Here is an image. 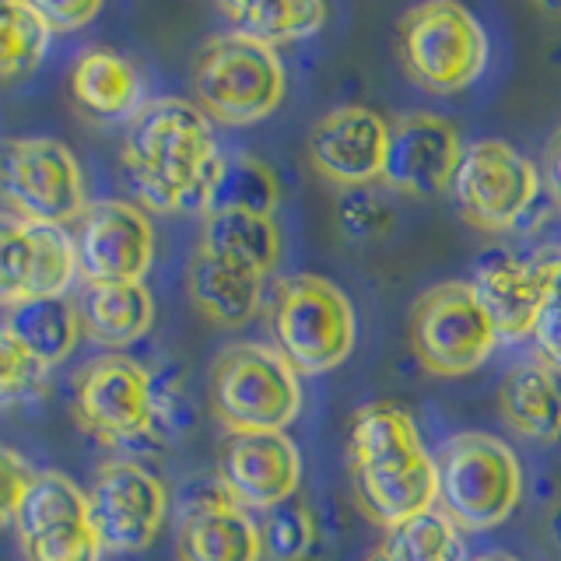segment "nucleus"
<instances>
[{"label":"nucleus","instance_id":"f257e3e1","mask_svg":"<svg viewBox=\"0 0 561 561\" xmlns=\"http://www.w3.org/2000/svg\"><path fill=\"white\" fill-rule=\"evenodd\" d=\"M221 151L210 119L197 102L154 99L127 123L123 169L148 210L204 215L207 193L221 169Z\"/></svg>","mask_w":561,"mask_h":561},{"label":"nucleus","instance_id":"f03ea898","mask_svg":"<svg viewBox=\"0 0 561 561\" xmlns=\"http://www.w3.org/2000/svg\"><path fill=\"white\" fill-rule=\"evenodd\" d=\"M347 470L362 513L393 530L438 502L435 453H428L414 414L397 400H373L351 414Z\"/></svg>","mask_w":561,"mask_h":561},{"label":"nucleus","instance_id":"7ed1b4c3","mask_svg":"<svg viewBox=\"0 0 561 561\" xmlns=\"http://www.w3.org/2000/svg\"><path fill=\"white\" fill-rule=\"evenodd\" d=\"M438 505L467 534L502 526L523 499V467L505 438L456 432L435 449Z\"/></svg>","mask_w":561,"mask_h":561},{"label":"nucleus","instance_id":"20e7f679","mask_svg":"<svg viewBox=\"0 0 561 561\" xmlns=\"http://www.w3.org/2000/svg\"><path fill=\"white\" fill-rule=\"evenodd\" d=\"M397 53L417 88L432 95H453L484 75L491 43L484 25L463 4L425 0L400 14Z\"/></svg>","mask_w":561,"mask_h":561},{"label":"nucleus","instance_id":"39448f33","mask_svg":"<svg viewBox=\"0 0 561 561\" xmlns=\"http://www.w3.org/2000/svg\"><path fill=\"white\" fill-rule=\"evenodd\" d=\"M210 411L228 432H285L302 411L291 362L267 344H232L210 365Z\"/></svg>","mask_w":561,"mask_h":561},{"label":"nucleus","instance_id":"423d86ee","mask_svg":"<svg viewBox=\"0 0 561 561\" xmlns=\"http://www.w3.org/2000/svg\"><path fill=\"white\" fill-rule=\"evenodd\" d=\"M271 330L277 351L295 373L323 376L351 358L358 320L344 288L320 274H295L277 285Z\"/></svg>","mask_w":561,"mask_h":561},{"label":"nucleus","instance_id":"0eeeda50","mask_svg":"<svg viewBox=\"0 0 561 561\" xmlns=\"http://www.w3.org/2000/svg\"><path fill=\"white\" fill-rule=\"evenodd\" d=\"M285 64L277 49L239 32L215 35L193 64V92L197 105L228 127H250L267 119L285 102Z\"/></svg>","mask_w":561,"mask_h":561},{"label":"nucleus","instance_id":"6e6552de","mask_svg":"<svg viewBox=\"0 0 561 561\" xmlns=\"http://www.w3.org/2000/svg\"><path fill=\"white\" fill-rule=\"evenodd\" d=\"M411 347L432 376H470L499 347V330L470 280H443L411 306Z\"/></svg>","mask_w":561,"mask_h":561},{"label":"nucleus","instance_id":"1a4fd4ad","mask_svg":"<svg viewBox=\"0 0 561 561\" xmlns=\"http://www.w3.org/2000/svg\"><path fill=\"white\" fill-rule=\"evenodd\" d=\"M0 201L18 221L78 225L88 210L75 151L53 137H11L0 145Z\"/></svg>","mask_w":561,"mask_h":561},{"label":"nucleus","instance_id":"9d476101","mask_svg":"<svg viewBox=\"0 0 561 561\" xmlns=\"http://www.w3.org/2000/svg\"><path fill=\"white\" fill-rule=\"evenodd\" d=\"M75 414L88 435L110 446H134L158 432L154 376L130 355H99L75 379Z\"/></svg>","mask_w":561,"mask_h":561},{"label":"nucleus","instance_id":"9b49d317","mask_svg":"<svg viewBox=\"0 0 561 561\" xmlns=\"http://www.w3.org/2000/svg\"><path fill=\"white\" fill-rule=\"evenodd\" d=\"M453 197L460 215L481 232H508L526 221L540 197V172L526 154L499 137L473 140L456 169Z\"/></svg>","mask_w":561,"mask_h":561},{"label":"nucleus","instance_id":"f8f14e48","mask_svg":"<svg viewBox=\"0 0 561 561\" xmlns=\"http://www.w3.org/2000/svg\"><path fill=\"white\" fill-rule=\"evenodd\" d=\"M88 513L105 551L137 554L154 543L169 516V491L137 460H110L88 488Z\"/></svg>","mask_w":561,"mask_h":561},{"label":"nucleus","instance_id":"ddd939ff","mask_svg":"<svg viewBox=\"0 0 561 561\" xmlns=\"http://www.w3.org/2000/svg\"><path fill=\"white\" fill-rule=\"evenodd\" d=\"M14 526L25 561H102L105 554L88 495L60 470L35 473Z\"/></svg>","mask_w":561,"mask_h":561},{"label":"nucleus","instance_id":"4468645a","mask_svg":"<svg viewBox=\"0 0 561 561\" xmlns=\"http://www.w3.org/2000/svg\"><path fill=\"white\" fill-rule=\"evenodd\" d=\"M78 263L84 285H130L145 280L154 263V225L130 201L88 204L78 221Z\"/></svg>","mask_w":561,"mask_h":561},{"label":"nucleus","instance_id":"2eb2a0df","mask_svg":"<svg viewBox=\"0 0 561 561\" xmlns=\"http://www.w3.org/2000/svg\"><path fill=\"white\" fill-rule=\"evenodd\" d=\"M463 137L435 113H408L390 123L382 183L414 201H435L453 193L463 158Z\"/></svg>","mask_w":561,"mask_h":561},{"label":"nucleus","instance_id":"dca6fc26","mask_svg":"<svg viewBox=\"0 0 561 561\" xmlns=\"http://www.w3.org/2000/svg\"><path fill=\"white\" fill-rule=\"evenodd\" d=\"M218 481L242 508L271 513L295 499L302 481V453L288 432H228Z\"/></svg>","mask_w":561,"mask_h":561},{"label":"nucleus","instance_id":"f3484780","mask_svg":"<svg viewBox=\"0 0 561 561\" xmlns=\"http://www.w3.org/2000/svg\"><path fill=\"white\" fill-rule=\"evenodd\" d=\"M175 561H263L260 523L221 481L190 488L180 502Z\"/></svg>","mask_w":561,"mask_h":561},{"label":"nucleus","instance_id":"a211bd4d","mask_svg":"<svg viewBox=\"0 0 561 561\" xmlns=\"http://www.w3.org/2000/svg\"><path fill=\"white\" fill-rule=\"evenodd\" d=\"M390 123L368 105H337L309 134V162L323 180L362 190L382 180Z\"/></svg>","mask_w":561,"mask_h":561},{"label":"nucleus","instance_id":"6ab92c4d","mask_svg":"<svg viewBox=\"0 0 561 561\" xmlns=\"http://www.w3.org/2000/svg\"><path fill=\"white\" fill-rule=\"evenodd\" d=\"M70 95L78 110L102 123L134 119L148 105V81L134 60L110 46H88L70 67Z\"/></svg>","mask_w":561,"mask_h":561},{"label":"nucleus","instance_id":"aec40b11","mask_svg":"<svg viewBox=\"0 0 561 561\" xmlns=\"http://www.w3.org/2000/svg\"><path fill=\"white\" fill-rule=\"evenodd\" d=\"M470 285L478 288L481 302L488 306L499 337H505V341L530 337L537 316H540L543 302H548V291H543L540 277L534 274L530 260L488 256L478 263Z\"/></svg>","mask_w":561,"mask_h":561},{"label":"nucleus","instance_id":"412c9836","mask_svg":"<svg viewBox=\"0 0 561 561\" xmlns=\"http://www.w3.org/2000/svg\"><path fill=\"white\" fill-rule=\"evenodd\" d=\"M263 280L267 277L250 274L236 267V263H225L218 256L197 250L190 260L186 288H190L193 306L201 309V316H207L210 323H218L225 330H239L260 312Z\"/></svg>","mask_w":561,"mask_h":561},{"label":"nucleus","instance_id":"4be33fe9","mask_svg":"<svg viewBox=\"0 0 561 561\" xmlns=\"http://www.w3.org/2000/svg\"><path fill=\"white\" fill-rule=\"evenodd\" d=\"M84 337L102 347H127L154 327V298L145 280L130 285H84L78 302Z\"/></svg>","mask_w":561,"mask_h":561},{"label":"nucleus","instance_id":"5701e85b","mask_svg":"<svg viewBox=\"0 0 561 561\" xmlns=\"http://www.w3.org/2000/svg\"><path fill=\"white\" fill-rule=\"evenodd\" d=\"M499 411L508 428L537 443L561 438V373L551 365L523 362L502 379Z\"/></svg>","mask_w":561,"mask_h":561},{"label":"nucleus","instance_id":"b1692460","mask_svg":"<svg viewBox=\"0 0 561 561\" xmlns=\"http://www.w3.org/2000/svg\"><path fill=\"white\" fill-rule=\"evenodd\" d=\"M0 327L46 368H57L75 355V347L84 333L81 312L67 295L64 298H25V302L8 309Z\"/></svg>","mask_w":561,"mask_h":561},{"label":"nucleus","instance_id":"393cba45","mask_svg":"<svg viewBox=\"0 0 561 561\" xmlns=\"http://www.w3.org/2000/svg\"><path fill=\"white\" fill-rule=\"evenodd\" d=\"M197 250L218 256L225 263H236V267L250 274L271 277L280 260V250H285V239H280V228L274 225V218L207 215Z\"/></svg>","mask_w":561,"mask_h":561},{"label":"nucleus","instance_id":"a878e982","mask_svg":"<svg viewBox=\"0 0 561 561\" xmlns=\"http://www.w3.org/2000/svg\"><path fill=\"white\" fill-rule=\"evenodd\" d=\"M218 14L232 25V32L271 49L316 35L330 18L327 4L316 0H245V4H218Z\"/></svg>","mask_w":561,"mask_h":561},{"label":"nucleus","instance_id":"bb28decb","mask_svg":"<svg viewBox=\"0 0 561 561\" xmlns=\"http://www.w3.org/2000/svg\"><path fill=\"white\" fill-rule=\"evenodd\" d=\"M280 204V183L274 169L250 151H232L221 158L215 186L207 193V215H263L274 218Z\"/></svg>","mask_w":561,"mask_h":561},{"label":"nucleus","instance_id":"cd10ccee","mask_svg":"<svg viewBox=\"0 0 561 561\" xmlns=\"http://www.w3.org/2000/svg\"><path fill=\"white\" fill-rule=\"evenodd\" d=\"M53 32L35 4L0 0V81H22L46 60Z\"/></svg>","mask_w":561,"mask_h":561},{"label":"nucleus","instance_id":"c85d7f7f","mask_svg":"<svg viewBox=\"0 0 561 561\" xmlns=\"http://www.w3.org/2000/svg\"><path fill=\"white\" fill-rule=\"evenodd\" d=\"M382 548L397 561H470L463 530L438 508L386 530Z\"/></svg>","mask_w":561,"mask_h":561},{"label":"nucleus","instance_id":"c756f323","mask_svg":"<svg viewBox=\"0 0 561 561\" xmlns=\"http://www.w3.org/2000/svg\"><path fill=\"white\" fill-rule=\"evenodd\" d=\"M28 236H32V298H64L70 285L81 277L75 236L60 225H28Z\"/></svg>","mask_w":561,"mask_h":561},{"label":"nucleus","instance_id":"7c9ffc66","mask_svg":"<svg viewBox=\"0 0 561 561\" xmlns=\"http://www.w3.org/2000/svg\"><path fill=\"white\" fill-rule=\"evenodd\" d=\"M263 558L271 561H309L320 548V523L302 499H288L260 519Z\"/></svg>","mask_w":561,"mask_h":561},{"label":"nucleus","instance_id":"2f4dec72","mask_svg":"<svg viewBox=\"0 0 561 561\" xmlns=\"http://www.w3.org/2000/svg\"><path fill=\"white\" fill-rule=\"evenodd\" d=\"M49 373L39 358L18 344L11 333L0 327V411L25 408V403L43 400L49 390Z\"/></svg>","mask_w":561,"mask_h":561},{"label":"nucleus","instance_id":"473e14b6","mask_svg":"<svg viewBox=\"0 0 561 561\" xmlns=\"http://www.w3.org/2000/svg\"><path fill=\"white\" fill-rule=\"evenodd\" d=\"M32 298V236L28 225L0 215V306Z\"/></svg>","mask_w":561,"mask_h":561},{"label":"nucleus","instance_id":"72a5a7b5","mask_svg":"<svg viewBox=\"0 0 561 561\" xmlns=\"http://www.w3.org/2000/svg\"><path fill=\"white\" fill-rule=\"evenodd\" d=\"M337 218L351 239H379L382 232H390L393 210L362 186V190H351L337 204Z\"/></svg>","mask_w":561,"mask_h":561},{"label":"nucleus","instance_id":"f704fd0d","mask_svg":"<svg viewBox=\"0 0 561 561\" xmlns=\"http://www.w3.org/2000/svg\"><path fill=\"white\" fill-rule=\"evenodd\" d=\"M35 473L39 470H35L22 453L0 443V534H4L8 526H14L18 508H22Z\"/></svg>","mask_w":561,"mask_h":561},{"label":"nucleus","instance_id":"c9c22d12","mask_svg":"<svg viewBox=\"0 0 561 561\" xmlns=\"http://www.w3.org/2000/svg\"><path fill=\"white\" fill-rule=\"evenodd\" d=\"M530 337L537 347V358L561 373V298H548L543 302Z\"/></svg>","mask_w":561,"mask_h":561},{"label":"nucleus","instance_id":"e433bc0d","mask_svg":"<svg viewBox=\"0 0 561 561\" xmlns=\"http://www.w3.org/2000/svg\"><path fill=\"white\" fill-rule=\"evenodd\" d=\"M35 11L43 14V22L49 25V32H78L84 28L92 18L102 11L99 0H70V4H53V0H46V4H35Z\"/></svg>","mask_w":561,"mask_h":561},{"label":"nucleus","instance_id":"4c0bfd02","mask_svg":"<svg viewBox=\"0 0 561 561\" xmlns=\"http://www.w3.org/2000/svg\"><path fill=\"white\" fill-rule=\"evenodd\" d=\"M530 267L540 277L548 298H561V245H543L530 256Z\"/></svg>","mask_w":561,"mask_h":561},{"label":"nucleus","instance_id":"58836bf2","mask_svg":"<svg viewBox=\"0 0 561 561\" xmlns=\"http://www.w3.org/2000/svg\"><path fill=\"white\" fill-rule=\"evenodd\" d=\"M543 175H548V190L554 204L561 207V127L548 140V154H543Z\"/></svg>","mask_w":561,"mask_h":561},{"label":"nucleus","instance_id":"ea45409f","mask_svg":"<svg viewBox=\"0 0 561 561\" xmlns=\"http://www.w3.org/2000/svg\"><path fill=\"white\" fill-rule=\"evenodd\" d=\"M548 530H551L554 543L561 548V505H554V508H551V516H548Z\"/></svg>","mask_w":561,"mask_h":561},{"label":"nucleus","instance_id":"a19ab883","mask_svg":"<svg viewBox=\"0 0 561 561\" xmlns=\"http://www.w3.org/2000/svg\"><path fill=\"white\" fill-rule=\"evenodd\" d=\"M470 561H519L516 554H508V551H484L478 558H470Z\"/></svg>","mask_w":561,"mask_h":561},{"label":"nucleus","instance_id":"79ce46f5","mask_svg":"<svg viewBox=\"0 0 561 561\" xmlns=\"http://www.w3.org/2000/svg\"><path fill=\"white\" fill-rule=\"evenodd\" d=\"M362 561H397V558H393L390 551H386L382 543H379V548H373V551H368V554H365Z\"/></svg>","mask_w":561,"mask_h":561}]
</instances>
